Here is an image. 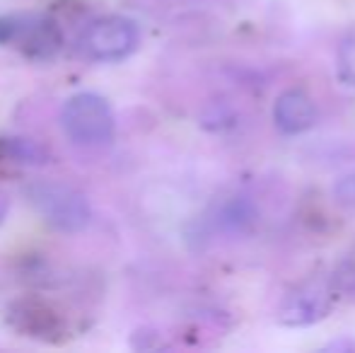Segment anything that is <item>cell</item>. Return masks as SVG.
Returning a JSON list of instances; mask_svg holds the SVG:
<instances>
[{
    "label": "cell",
    "instance_id": "6da1fadb",
    "mask_svg": "<svg viewBox=\"0 0 355 353\" xmlns=\"http://www.w3.org/2000/svg\"><path fill=\"white\" fill-rule=\"evenodd\" d=\"M61 128L75 146L104 148L116 136V117L102 94L75 92L61 107Z\"/></svg>",
    "mask_w": 355,
    "mask_h": 353
},
{
    "label": "cell",
    "instance_id": "7a4b0ae2",
    "mask_svg": "<svg viewBox=\"0 0 355 353\" xmlns=\"http://www.w3.org/2000/svg\"><path fill=\"white\" fill-rule=\"evenodd\" d=\"M63 32L42 12H10L0 17V46L22 53L29 61H51L61 53Z\"/></svg>",
    "mask_w": 355,
    "mask_h": 353
},
{
    "label": "cell",
    "instance_id": "3957f363",
    "mask_svg": "<svg viewBox=\"0 0 355 353\" xmlns=\"http://www.w3.org/2000/svg\"><path fill=\"white\" fill-rule=\"evenodd\" d=\"M27 198L51 230L63 235L83 232L92 221V206L80 189L63 182H37L27 187Z\"/></svg>",
    "mask_w": 355,
    "mask_h": 353
},
{
    "label": "cell",
    "instance_id": "277c9868",
    "mask_svg": "<svg viewBox=\"0 0 355 353\" xmlns=\"http://www.w3.org/2000/svg\"><path fill=\"white\" fill-rule=\"evenodd\" d=\"M141 46V29L133 19L121 15H107L85 27L78 39V51L87 61L119 63L126 61Z\"/></svg>",
    "mask_w": 355,
    "mask_h": 353
},
{
    "label": "cell",
    "instance_id": "5b68a950",
    "mask_svg": "<svg viewBox=\"0 0 355 353\" xmlns=\"http://www.w3.org/2000/svg\"><path fill=\"white\" fill-rule=\"evenodd\" d=\"M8 322L19 334L29 336V339L46 341V344H58L68 334L66 320L49 302L32 300V298L12 302L8 310Z\"/></svg>",
    "mask_w": 355,
    "mask_h": 353
},
{
    "label": "cell",
    "instance_id": "8992f818",
    "mask_svg": "<svg viewBox=\"0 0 355 353\" xmlns=\"http://www.w3.org/2000/svg\"><path fill=\"white\" fill-rule=\"evenodd\" d=\"M331 305V291L324 286H302L293 291L283 300L278 310V320L285 327H307L319 322L329 312Z\"/></svg>",
    "mask_w": 355,
    "mask_h": 353
},
{
    "label": "cell",
    "instance_id": "52a82bcc",
    "mask_svg": "<svg viewBox=\"0 0 355 353\" xmlns=\"http://www.w3.org/2000/svg\"><path fill=\"white\" fill-rule=\"evenodd\" d=\"M273 121L288 136L309 131L317 121V109L307 92L302 89H288L276 99L273 107Z\"/></svg>",
    "mask_w": 355,
    "mask_h": 353
},
{
    "label": "cell",
    "instance_id": "ba28073f",
    "mask_svg": "<svg viewBox=\"0 0 355 353\" xmlns=\"http://www.w3.org/2000/svg\"><path fill=\"white\" fill-rule=\"evenodd\" d=\"M0 160L24 167H42L51 160L49 150L32 138H0Z\"/></svg>",
    "mask_w": 355,
    "mask_h": 353
},
{
    "label": "cell",
    "instance_id": "9c48e42d",
    "mask_svg": "<svg viewBox=\"0 0 355 353\" xmlns=\"http://www.w3.org/2000/svg\"><path fill=\"white\" fill-rule=\"evenodd\" d=\"M338 76L346 85L355 87V27L348 29L338 44Z\"/></svg>",
    "mask_w": 355,
    "mask_h": 353
},
{
    "label": "cell",
    "instance_id": "30bf717a",
    "mask_svg": "<svg viewBox=\"0 0 355 353\" xmlns=\"http://www.w3.org/2000/svg\"><path fill=\"white\" fill-rule=\"evenodd\" d=\"M331 286L336 288V291H343V293L355 291V250L346 257V261L338 266V271L334 273Z\"/></svg>",
    "mask_w": 355,
    "mask_h": 353
},
{
    "label": "cell",
    "instance_id": "8fae6325",
    "mask_svg": "<svg viewBox=\"0 0 355 353\" xmlns=\"http://www.w3.org/2000/svg\"><path fill=\"white\" fill-rule=\"evenodd\" d=\"M334 198H336L341 206L355 208V172L353 175L341 177L336 184H334Z\"/></svg>",
    "mask_w": 355,
    "mask_h": 353
},
{
    "label": "cell",
    "instance_id": "7c38bea8",
    "mask_svg": "<svg viewBox=\"0 0 355 353\" xmlns=\"http://www.w3.org/2000/svg\"><path fill=\"white\" fill-rule=\"evenodd\" d=\"M5 216H8V198L0 193V223L5 221Z\"/></svg>",
    "mask_w": 355,
    "mask_h": 353
}]
</instances>
